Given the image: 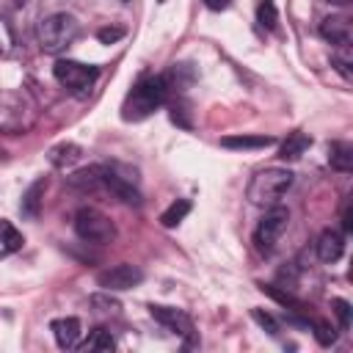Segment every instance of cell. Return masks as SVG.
I'll return each instance as SVG.
<instances>
[{
    "label": "cell",
    "mask_w": 353,
    "mask_h": 353,
    "mask_svg": "<svg viewBox=\"0 0 353 353\" xmlns=\"http://www.w3.org/2000/svg\"><path fill=\"white\" fill-rule=\"evenodd\" d=\"M165 99H168V83L163 74L141 77L121 105V119L124 121H141V119L152 116Z\"/></svg>",
    "instance_id": "cell-1"
},
{
    "label": "cell",
    "mask_w": 353,
    "mask_h": 353,
    "mask_svg": "<svg viewBox=\"0 0 353 353\" xmlns=\"http://www.w3.org/2000/svg\"><path fill=\"white\" fill-rule=\"evenodd\" d=\"M77 33H80V22L66 11L50 14L36 25V41L41 52H50V55H58L61 50H66L77 39Z\"/></svg>",
    "instance_id": "cell-2"
},
{
    "label": "cell",
    "mask_w": 353,
    "mask_h": 353,
    "mask_svg": "<svg viewBox=\"0 0 353 353\" xmlns=\"http://www.w3.org/2000/svg\"><path fill=\"white\" fill-rule=\"evenodd\" d=\"M292 182H295V174L290 168H262L248 182L245 196L256 207H273L292 188Z\"/></svg>",
    "instance_id": "cell-3"
},
{
    "label": "cell",
    "mask_w": 353,
    "mask_h": 353,
    "mask_svg": "<svg viewBox=\"0 0 353 353\" xmlns=\"http://www.w3.org/2000/svg\"><path fill=\"white\" fill-rule=\"evenodd\" d=\"M39 116L36 102L25 91H0V132H25Z\"/></svg>",
    "instance_id": "cell-4"
},
{
    "label": "cell",
    "mask_w": 353,
    "mask_h": 353,
    "mask_svg": "<svg viewBox=\"0 0 353 353\" xmlns=\"http://www.w3.org/2000/svg\"><path fill=\"white\" fill-rule=\"evenodd\" d=\"M72 226H74V234L91 245H108L116 240V223L97 207H80L74 212Z\"/></svg>",
    "instance_id": "cell-5"
},
{
    "label": "cell",
    "mask_w": 353,
    "mask_h": 353,
    "mask_svg": "<svg viewBox=\"0 0 353 353\" xmlns=\"http://www.w3.org/2000/svg\"><path fill=\"white\" fill-rule=\"evenodd\" d=\"M287 223H290V210L273 204L262 215V221L256 223V229H254V245H256V251L259 254H270L276 248V243L281 240V234L287 232Z\"/></svg>",
    "instance_id": "cell-6"
},
{
    "label": "cell",
    "mask_w": 353,
    "mask_h": 353,
    "mask_svg": "<svg viewBox=\"0 0 353 353\" xmlns=\"http://www.w3.org/2000/svg\"><path fill=\"white\" fill-rule=\"evenodd\" d=\"M52 74H55V80H58L63 88H69L72 94H80V97H83V94L94 85V80L99 77V69H97V66H88V63H80V61L61 58V61H55Z\"/></svg>",
    "instance_id": "cell-7"
},
{
    "label": "cell",
    "mask_w": 353,
    "mask_h": 353,
    "mask_svg": "<svg viewBox=\"0 0 353 353\" xmlns=\"http://www.w3.org/2000/svg\"><path fill=\"white\" fill-rule=\"evenodd\" d=\"M149 314H152L157 323H163L171 334L182 336V339H185V347L199 345L193 320H190V314H185L182 309H176V306H163V303H149Z\"/></svg>",
    "instance_id": "cell-8"
},
{
    "label": "cell",
    "mask_w": 353,
    "mask_h": 353,
    "mask_svg": "<svg viewBox=\"0 0 353 353\" xmlns=\"http://www.w3.org/2000/svg\"><path fill=\"white\" fill-rule=\"evenodd\" d=\"M141 281H143V270L130 262H121V265H113V268H105L97 273V284L105 292H124V290L138 287Z\"/></svg>",
    "instance_id": "cell-9"
},
{
    "label": "cell",
    "mask_w": 353,
    "mask_h": 353,
    "mask_svg": "<svg viewBox=\"0 0 353 353\" xmlns=\"http://www.w3.org/2000/svg\"><path fill=\"white\" fill-rule=\"evenodd\" d=\"M99 176H102V188L110 190L116 199H121L124 204L141 207V190L132 185V176H121L116 171V165H99Z\"/></svg>",
    "instance_id": "cell-10"
},
{
    "label": "cell",
    "mask_w": 353,
    "mask_h": 353,
    "mask_svg": "<svg viewBox=\"0 0 353 353\" xmlns=\"http://www.w3.org/2000/svg\"><path fill=\"white\" fill-rule=\"evenodd\" d=\"M320 36L334 47H347L353 39V25L345 17H325L320 22Z\"/></svg>",
    "instance_id": "cell-11"
},
{
    "label": "cell",
    "mask_w": 353,
    "mask_h": 353,
    "mask_svg": "<svg viewBox=\"0 0 353 353\" xmlns=\"http://www.w3.org/2000/svg\"><path fill=\"white\" fill-rule=\"evenodd\" d=\"M314 251H317V259L320 262H336L342 254H345V234L336 232V229H323L317 243H314Z\"/></svg>",
    "instance_id": "cell-12"
},
{
    "label": "cell",
    "mask_w": 353,
    "mask_h": 353,
    "mask_svg": "<svg viewBox=\"0 0 353 353\" xmlns=\"http://www.w3.org/2000/svg\"><path fill=\"white\" fill-rule=\"evenodd\" d=\"M50 331H52V336H55V342H58L61 350H72L80 342L83 325H80L77 317H58V320L50 323Z\"/></svg>",
    "instance_id": "cell-13"
},
{
    "label": "cell",
    "mask_w": 353,
    "mask_h": 353,
    "mask_svg": "<svg viewBox=\"0 0 353 353\" xmlns=\"http://www.w3.org/2000/svg\"><path fill=\"white\" fill-rule=\"evenodd\" d=\"M276 138L273 135H223L221 138V146L223 149H232V152H254V149H268L273 146Z\"/></svg>",
    "instance_id": "cell-14"
},
{
    "label": "cell",
    "mask_w": 353,
    "mask_h": 353,
    "mask_svg": "<svg viewBox=\"0 0 353 353\" xmlns=\"http://www.w3.org/2000/svg\"><path fill=\"white\" fill-rule=\"evenodd\" d=\"M44 190H47V179H44V176H39V179H36V182L22 193V201H19V212H22V218H39Z\"/></svg>",
    "instance_id": "cell-15"
},
{
    "label": "cell",
    "mask_w": 353,
    "mask_h": 353,
    "mask_svg": "<svg viewBox=\"0 0 353 353\" xmlns=\"http://www.w3.org/2000/svg\"><path fill=\"white\" fill-rule=\"evenodd\" d=\"M66 185L74 188V190H83V193H88V190H99V188H102L99 165H88V168H80V171L69 174V176H66Z\"/></svg>",
    "instance_id": "cell-16"
},
{
    "label": "cell",
    "mask_w": 353,
    "mask_h": 353,
    "mask_svg": "<svg viewBox=\"0 0 353 353\" xmlns=\"http://www.w3.org/2000/svg\"><path fill=\"white\" fill-rule=\"evenodd\" d=\"M80 154H83V149H80L77 143L63 141V143H55V146L47 152V160H50L55 168H66V165L77 163V160H80Z\"/></svg>",
    "instance_id": "cell-17"
},
{
    "label": "cell",
    "mask_w": 353,
    "mask_h": 353,
    "mask_svg": "<svg viewBox=\"0 0 353 353\" xmlns=\"http://www.w3.org/2000/svg\"><path fill=\"white\" fill-rule=\"evenodd\" d=\"M328 163H331V168L350 174L353 171V146L347 141H334L328 146Z\"/></svg>",
    "instance_id": "cell-18"
},
{
    "label": "cell",
    "mask_w": 353,
    "mask_h": 353,
    "mask_svg": "<svg viewBox=\"0 0 353 353\" xmlns=\"http://www.w3.org/2000/svg\"><path fill=\"white\" fill-rule=\"evenodd\" d=\"M309 146H312V138H309L306 132L295 130V132H290V135L284 138V143H281V149H279V157H281V160H298Z\"/></svg>",
    "instance_id": "cell-19"
},
{
    "label": "cell",
    "mask_w": 353,
    "mask_h": 353,
    "mask_svg": "<svg viewBox=\"0 0 353 353\" xmlns=\"http://www.w3.org/2000/svg\"><path fill=\"white\" fill-rule=\"evenodd\" d=\"M83 350H91V353H99V350H113L116 347V339H113V334L108 331V328H94L91 334H88V339L80 345Z\"/></svg>",
    "instance_id": "cell-20"
},
{
    "label": "cell",
    "mask_w": 353,
    "mask_h": 353,
    "mask_svg": "<svg viewBox=\"0 0 353 353\" xmlns=\"http://www.w3.org/2000/svg\"><path fill=\"white\" fill-rule=\"evenodd\" d=\"M0 243H3L0 254H11V251H19V248H22L25 237L17 232V226H14L11 221H3V218H0Z\"/></svg>",
    "instance_id": "cell-21"
},
{
    "label": "cell",
    "mask_w": 353,
    "mask_h": 353,
    "mask_svg": "<svg viewBox=\"0 0 353 353\" xmlns=\"http://www.w3.org/2000/svg\"><path fill=\"white\" fill-rule=\"evenodd\" d=\"M190 212V199H176L168 210H163V215H160V223L165 226V229H174L179 221H185V215Z\"/></svg>",
    "instance_id": "cell-22"
},
{
    "label": "cell",
    "mask_w": 353,
    "mask_h": 353,
    "mask_svg": "<svg viewBox=\"0 0 353 353\" xmlns=\"http://www.w3.org/2000/svg\"><path fill=\"white\" fill-rule=\"evenodd\" d=\"M256 22L265 30H276L279 28V11H276V3L273 0H259V6H256Z\"/></svg>",
    "instance_id": "cell-23"
},
{
    "label": "cell",
    "mask_w": 353,
    "mask_h": 353,
    "mask_svg": "<svg viewBox=\"0 0 353 353\" xmlns=\"http://www.w3.org/2000/svg\"><path fill=\"white\" fill-rule=\"evenodd\" d=\"M309 328L314 331V336H317V342L323 347H328V345L336 342V331L331 328V323H325V320H309Z\"/></svg>",
    "instance_id": "cell-24"
},
{
    "label": "cell",
    "mask_w": 353,
    "mask_h": 353,
    "mask_svg": "<svg viewBox=\"0 0 353 353\" xmlns=\"http://www.w3.org/2000/svg\"><path fill=\"white\" fill-rule=\"evenodd\" d=\"M259 290H262L265 295L276 298V301H279L284 309H287V306H292V309H298V306H301V301H298L295 295H290L287 290H279V287H273V284H259Z\"/></svg>",
    "instance_id": "cell-25"
},
{
    "label": "cell",
    "mask_w": 353,
    "mask_h": 353,
    "mask_svg": "<svg viewBox=\"0 0 353 353\" xmlns=\"http://www.w3.org/2000/svg\"><path fill=\"white\" fill-rule=\"evenodd\" d=\"M331 309H334V314L339 320V331H347L350 328V303L345 298H334L331 301Z\"/></svg>",
    "instance_id": "cell-26"
},
{
    "label": "cell",
    "mask_w": 353,
    "mask_h": 353,
    "mask_svg": "<svg viewBox=\"0 0 353 353\" xmlns=\"http://www.w3.org/2000/svg\"><path fill=\"white\" fill-rule=\"evenodd\" d=\"M88 301H91V306H97L99 312H110V314H116V312L121 309V303H119L116 298H110V295H102V292H97V295H91Z\"/></svg>",
    "instance_id": "cell-27"
},
{
    "label": "cell",
    "mask_w": 353,
    "mask_h": 353,
    "mask_svg": "<svg viewBox=\"0 0 353 353\" xmlns=\"http://www.w3.org/2000/svg\"><path fill=\"white\" fill-rule=\"evenodd\" d=\"M251 317L270 334V336H276L279 334V320L273 317V314H268V312H262V309H251Z\"/></svg>",
    "instance_id": "cell-28"
},
{
    "label": "cell",
    "mask_w": 353,
    "mask_h": 353,
    "mask_svg": "<svg viewBox=\"0 0 353 353\" xmlns=\"http://www.w3.org/2000/svg\"><path fill=\"white\" fill-rule=\"evenodd\" d=\"M97 36H99L102 44H113V41H119L124 36V28H102Z\"/></svg>",
    "instance_id": "cell-29"
},
{
    "label": "cell",
    "mask_w": 353,
    "mask_h": 353,
    "mask_svg": "<svg viewBox=\"0 0 353 353\" xmlns=\"http://www.w3.org/2000/svg\"><path fill=\"white\" fill-rule=\"evenodd\" d=\"M185 113H188L185 105H176V102L171 105V121H176L179 127H190V119H185Z\"/></svg>",
    "instance_id": "cell-30"
},
{
    "label": "cell",
    "mask_w": 353,
    "mask_h": 353,
    "mask_svg": "<svg viewBox=\"0 0 353 353\" xmlns=\"http://www.w3.org/2000/svg\"><path fill=\"white\" fill-rule=\"evenodd\" d=\"M331 63L339 69V74H342L345 80H350V61H347V58H342V55H334V58H331Z\"/></svg>",
    "instance_id": "cell-31"
},
{
    "label": "cell",
    "mask_w": 353,
    "mask_h": 353,
    "mask_svg": "<svg viewBox=\"0 0 353 353\" xmlns=\"http://www.w3.org/2000/svg\"><path fill=\"white\" fill-rule=\"evenodd\" d=\"M28 0H0V14H8V11H17L22 8Z\"/></svg>",
    "instance_id": "cell-32"
},
{
    "label": "cell",
    "mask_w": 353,
    "mask_h": 353,
    "mask_svg": "<svg viewBox=\"0 0 353 353\" xmlns=\"http://www.w3.org/2000/svg\"><path fill=\"white\" fill-rule=\"evenodd\" d=\"M342 229H345V232H353V212H350V204H345V210H342Z\"/></svg>",
    "instance_id": "cell-33"
},
{
    "label": "cell",
    "mask_w": 353,
    "mask_h": 353,
    "mask_svg": "<svg viewBox=\"0 0 353 353\" xmlns=\"http://www.w3.org/2000/svg\"><path fill=\"white\" fill-rule=\"evenodd\" d=\"M229 3H232V0H204V6H207L210 11H223V8H229Z\"/></svg>",
    "instance_id": "cell-34"
},
{
    "label": "cell",
    "mask_w": 353,
    "mask_h": 353,
    "mask_svg": "<svg viewBox=\"0 0 353 353\" xmlns=\"http://www.w3.org/2000/svg\"><path fill=\"white\" fill-rule=\"evenodd\" d=\"M323 3H331V6H347L350 0H323Z\"/></svg>",
    "instance_id": "cell-35"
},
{
    "label": "cell",
    "mask_w": 353,
    "mask_h": 353,
    "mask_svg": "<svg viewBox=\"0 0 353 353\" xmlns=\"http://www.w3.org/2000/svg\"><path fill=\"white\" fill-rule=\"evenodd\" d=\"M0 55H3V41H0Z\"/></svg>",
    "instance_id": "cell-36"
},
{
    "label": "cell",
    "mask_w": 353,
    "mask_h": 353,
    "mask_svg": "<svg viewBox=\"0 0 353 353\" xmlns=\"http://www.w3.org/2000/svg\"><path fill=\"white\" fill-rule=\"evenodd\" d=\"M157 3H165V0H157Z\"/></svg>",
    "instance_id": "cell-37"
},
{
    "label": "cell",
    "mask_w": 353,
    "mask_h": 353,
    "mask_svg": "<svg viewBox=\"0 0 353 353\" xmlns=\"http://www.w3.org/2000/svg\"><path fill=\"white\" fill-rule=\"evenodd\" d=\"M121 3H130V0H121Z\"/></svg>",
    "instance_id": "cell-38"
}]
</instances>
